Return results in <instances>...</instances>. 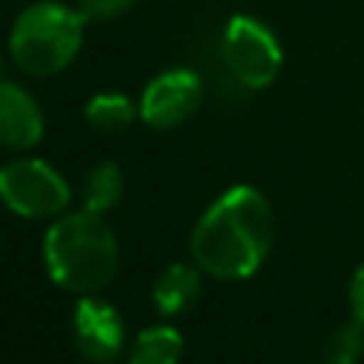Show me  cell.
I'll use <instances>...</instances> for the list:
<instances>
[{
  "label": "cell",
  "mask_w": 364,
  "mask_h": 364,
  "mask_svg": "<svg viewBox=\"0 0 364 364\" xmlns=\"http://www.w3.org/2000/svg\"><path fill=\"white\" fill-rule=\"evenodd\" d=\"M361 355H364V321L355 316L333 327L321 344L324 364H358Z\"/></svg>",
  "instance_id": "obj_13"
},
{
  "label": "cell",
  "mask_w": 364,
  "mask_h": 364,
  "mask_svg": "<svg viewBox=\"0 0 364 364\" xmlns=\"http://www.w3.org/2000/svg\"><path fill=\"white\" fill-rule=\"evenodd\" d=\"M136 0H77L80 14L85 17V23H105L114 17H122Z\"/></svg>",
  "instance_id": "obj_14"
},
{
  "label": "cell",
  "mask_w": 364,
  "mask_h": 364,
  "mask_svg": "<svg viewBox=\"0 0 364 364\" xmlns=\"http://www.w3.org/2000/svg\"><path fill=\"white\" fill-rule=\"evenodd\" d=\"M202 105V80L188 68L156 74L139 97V119L156 131L188 122Z\"/></svg>",
  "instance_id": "obj_6"
},
{
  "label": "cell",
  "mask_w": 364,
  "mask_h": 364,
  "mask_svg": "<svg viewBox=\"0 0 364 364\" xmlns=\"http://www.w3.org/2000/svg\"><path fill=\"white\" fill-rule=\"evenodd\" d=\"M46 119L37 100L17 82L0 80V145L28 151L43 139Z\"/></svg>",
  "instance_id": "obj_8"
},
{
  "label": "cell",
  "mask_w": 364,
  "mask_h": 364,
  "mask_svg": "<svg viewBox=\"0 0 364 364\" xmlns=\"http://www.w3.org/2000/svg\"><path fill=\"white\" fill-rule=\"evenodd\" d=\"M139 108L131 102V97L119 94V91H105L88 100L85 105V119L91 128L105 131V134H117L125 131L134 119H136Z\"/></svg>",
  "instance_id": "obj_12"
},
{
  "label": "cell",
  "mask_w": 364,
  "mask_h": 364,
  "mask_svg": "<svg viewBox=\"0 0 364 364\" xmlns=\"http://www.w3.org/2000/svg\"><path fill=\"white\" fill-rule=\"evenodd\" d=\"M0 80H3V60H0Z\"/></svg>",
  "instance_id": "obj_16"
},
{
  "label": "cell",
  "mask_w": 364,
  "mask_h": 364,
  "mask_svg": "<svg viewBox=\"0 0 364 364\" xmlns=\"http://www.w3.org/2000/svg\"><path fill=\"white\" fill-rule=\"evenodd\" d=\"M273 208L250 185L225 191L193 225L191 256L202 273L225 282L253 276L273 247Z\"/></svg>",
  "instance_id": "obj_1"
},
{
  "label": "cell",
  "mask_w": 364,
  "mask_h": 364,
  "mask_svg": "<svg viewBox=\"0 0 364 364\" xmlns=\"http://www.w3.org/2000/svg\"><path fill=\"white\" fill-rule=\"evenodd\" d=\"M43 259L48 276L68 293L94 296L117 273L119 242L105 216L91 210L63 213L43 239Z\"/></svg>",
  "instance_id": "obj_2"
},
{
  "label": "cell",
  "mask_w": 364,
  "mask_h": 364,
  "mask_svg": "<svg viewBox=\"0 0 364 364\" xmlns=\"http://www.w3.org/2000/svg\"><path fill=\"white\" fill-rule=\"evenodd\" d=\"M199 293H202V267L196 262L193 264L173 262V264H168L159 273L151 296H154L156 313H162V316H179L188 307L196 304Z\"/></svg>",
  "instance_id": "obj_9"
},
{
  "label": "cell",
  "mask_w": 364,
  "mask_h": 364,
  "mask_svg": "<svg viewBox=\"0 0 364 364\" xmlns=\"http://www.w3.org/2000/svg\"><path fill=\"white\" fill-rule=\"evenodd\" d=\"M85 17L60 0L26 6L9 31V57L23 74L54 77L71 65L82 46Z\"/></svg>",
  "instance_id": "obj_3"
},
{
  "label": "cell",
  "mask_w": 364,
  "mask_h": 364,
  "mask_svg": "<svg viewBox=\"0 0 364 364\" xmlns=\"http://www.w3.org/2000/svg\"><path fill=\"white\" fill-rule=\"evenodd\" d=\"M71 336L82 358L91 364H111L125 347V324L119 310L97 296H80L74 304Z\"/></svg>",
  "instance_id": "obj_7"
},
{
  "label": "cell",
  "mask_w": 364,
  "mask_h": 364,
  "mask_svg": "<svg viewBox=\"0 0 364 364\" xmlns=\"http://www.w3.org/2000/svg\"><path fill=\"white\" fill-rule=\"evenodd\" d=\"M0 202L26 219H51L63 216L71 191L68 182L46 159H14L0 168Z\"/></svg>",
  "instance_id": "obj_4"
},
{
  "label": "cell",
  "mask_w": 364,
  "mask_h": 364,
  "mask_svg": "<svg viewBox=\"0 0 364 364\" xmlns=\"http://www.w3.org/2000/svg\"><path fill=\"white\" fill-rule=\"evenodd\" d=\"M125 193V176L117 162H97L82 179V208L105 216L119 205Z\"/></svg>",
  "instance_id": "obj_11"
},
{
  "label": "cell",
  "mask_w": 364,
  "mask_h": 364,
  "mask_svg": "<svg viewBox=\"0 0 364 364\" xmlns=\"http://www.w3.org/2000/svg\"><path fill=\"white\" fill-rule=\"evenodd\" d=\"M182 350H185V341L176 327L154 324L136 333L128 350V364H179Z\"/></svg>",
  "instance_id": "obj_10"
},
{
  "label": "cell",
  "mask_w": 364,
  "mask_h": 364,
  "mask_svg": "<svg viewBox=\"0 0 364 364\" xmlns=\"http://www.w3.org/2000/svg\"><path fill=\"white\" fill-rule=\"evenodd\" d=\"M350 307L353 316L364 321V264H358V270L350 279Z\"/></svg>",
  "instance_id": "obj_15"
},
{
  "label": "cell",
  "mask_w": 364,
  "mask_h": 364,
  "mask_svg": "<svg viewBox=\"0 0 364 364\" xmlns=\"http://www.w3.org/2000/svg\"><path fill=\"white\" fill-rule=\"evenodd\" d=\"M222 60L245 88H267L284 63L276 34L256 17L236 14L222 31Z\"/></svg>",
  "instance_id": "obj_5"
}]
</instances>
